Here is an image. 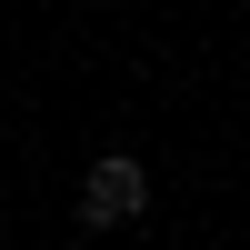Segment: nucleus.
Segmentation results:
<instances>
[{"instance_id":"f257e3e1","label":"nucleus","mask_w":250,"mask_h":250,"mask_svg":"<svg viewBox=\"0 0 250 250\" xmlns=\"http://www.w3.org/2000/svg\"><path fill=\"white\" fill-rule=\"evenodd\" d=\"M150 210V170H140L130 150H100L90 180H80V230H120V220Z\"/></svg>"}]
</instances>
